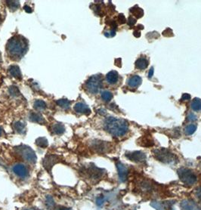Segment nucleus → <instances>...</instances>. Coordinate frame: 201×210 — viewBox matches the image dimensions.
<instances>
[{
	"instance_id": "obj_43",
	"label": "nucleus",
	"mask_w": 201,
	"mask_h": 210,
	"mask_svg": "<svg viewBox=\"0 0 201 210\" xmlns=\"http://www.w3.org/2000/svg\"><path fill=\"white\" fill-rule=\"evenodd\" d=\"M61 210H71V209H61Z\"/></svg>"
},
{
	"instance_id": "obj_30",
	"label": "nucleus",
	"mask_w": 201,
	"mask_h": 210,
	"mask_svg": "<svg viewBox=\"0 0 201 210\" xmlns=\"http://www.w3.org/2000/svg\"><path fill=\"white\" fill-rule=\"evenodd\" d=\"M9 92L13 97H16L19 94V89L16 86H11L9 88Z\"/></svg>"
},
{
	"instance_id": "obj_29",
	"label": "nucleus",
	"mask_w": 201,
	"mask_h": 210,
	"mask_svg": "<svg viewBox=\"0 0 201 210\" xmlns=\"http://www.w3.org/2000/svg\"><path fill=\"white\" fill-rule=\"evenodd\" d=\"M150 205H151L152 207H154V209L157 210H165L163 205L159 202H155V201H154V202H152Z\"/></svg>"
},
{
	"instance_id": "obj_21",
	"label": "nucleus",
	"mask_w": 201,
	"mask_h": 210,
	"mask_svg": "<svg viewBox=\"0 0 201 210\" xmlns=\"http://www.w3.org/2000/svg\"><path fill=\"white\" fill-rule=\"evenodd\" d=\"M130 11L137 18H140L141 17L143 16L144 15L143 10H142L141 8H140L138 6H136L133 7V8H132L130 9Z\"/></svg>"
},
{
	"instance_id": "obj_36",
	"label": "nucleus",
	"mask_w": 201,
	"mask_h": 210,
	"mask_svg": "<svg viewBox=\"0 0 201 210\" xmlns=\"http://www.w3.org/2000/svg\"><path fill=\"white\" fill-rule=\"evenodd\" d=\"M196 196H197V198L200 199V201L201 202V187H198L197 189V190H196Z\"/></svg>"
},
{
	"instance_id": "obj_28",
	"label": "nucleus",
	"mask_w": 201,
	"mask_h": 210,
	"mask_svg": "<svg viewBox=\"0 0 201 210\" xmlns=\"http://www.w3.org/2000/svg\"><path fill=\"white\" fill-rule=\"evenodd\" d=\"M6 3L8 4V6L13 11L16 10L19 7V2L18 1H7Z\"/></svg>"
},
{
	"instance_id": "obj_44",
	"label": "nucleus",
	"mask_w": 201,
	"mask_h": 210,
	"mask_svg": "<svg viewBox=\"0 0 201 210\" xmlns=\"http://www.w3.org/2000/svg\"><path fill=\"white\" fill-rule=\"evenodd\" d=\"M171 210H174V209H171Z\"/></svg>"
},
{
	"instance_id": "obj_40",
	"label": "nucleus",
	"mask_w": 201,
	"mask_h": 210,
	"mask_svg": "<svg viewBox=\"0 0 201 210\" xmlns=\"http://www.w3.org/2000/svg\"><path fill=\"white\" fill-rule=\"evenodd\" d=\"M141 35V33L140 32H137V31H135L134 32V36H136V37H138V36H140Z\"/></svg>"
},
{
	"instance_id": "obj_37",
	"label": "nucleus",
	"mask_w": 201,
	"mask_h": 210,
	"mask_svg": "<svg viewBox=\"0 0 201 210\" xmlns=\"http://www.w3.org/2000/svg\"><path fill=\"white\" fill-rule=\"evenodd\" d=\"M190 98V95L189 94H183L182 95V99L183 100H189Z\"/></svg>"
},
{
	"instance_id": "obj_3",
	"label": "nucleus",
	"mask_w": 201,
	"mask_h": 210,
	"mask_svg": "<svg viewBox=\"0 0 201 210\" xmlns=\"http://www.w3.org/2000/svg\"><path fill=\"white\" fill-rule=\"evenodd\" d=\"M154 155L157 160L163 163L175 165L177 163L178 158L169 150L165 148L157 149L154 150Z\"/></svg>"
},
{
	"instance_id": "obj_15",
	"label": "nucleus",
	"mask_w": 201,
	"mask_h": 210,
	"mask_svg": "<svg viewBox=\"0 0 201 210\" xmlns=\"http://www.w3.org/2000/svg\"><path fill=\"white\" fill-rule=\"evenodd\" d=\"M118 73L115 70H112L107 74L106 80L109 84H115L118 81Z\"/></svg>"
},
{
	"instance_id": "obj_1",
	"label": "nucleus",
	"mask_w": 201,
	"mask_h": 210,
	"mask_svg": "<svg viewBox=\"0 0 201 210\" xmlns=\"http://www.w3.org/2000/svg\"><path fill=\"white\" fill-rule=\"evenodd\" d=\"M105 129L114 136L121 137L126 135L128 132L129 124L124 119L108 117L105 120Z\"/></svg>"
},
{
	"instance_id": "obj_10",
	"label": "nucleus",
	"mask_w": 201,
	"mask_h": 210,
	"mask_svg": "<svg viewBox=\"0 0 201 210\" xmlns=\"http://www.w3.org/2000/svg\"><path fill=\"white\" fill-rule=\"evenodd\" d=\"M12 169H13V172L15 175H17L19 177H21V178H26L28 175V170L23 164H16L15 166H14Z\"/></svg>"
},
{
	"instance_id": "obj_9",
	"label": "nucleus",
	"mask_w": 201,
	"mask_h": 210,
	"mask_svg": "<svg viewBox=\"0 0 201 210\" xmlns=\"http://www.w3.org/2000/svg\"><path fill=\"white\" fill-rule=\"evenodd\" d=\"M58 161H59V158L57 157V156L54 155L46 156L44 161H43V166H44V167L46 168V169L49 170L51 169L54 165L56 164Z\"/></svg>"
},
{
	"instance_id": "obj_19",
	"label": "nucleus",
	"mask_w": 201,
	"mask_h": 210,
	"mask_svg": "<svg viewBox=\"0 0 201 210\" xmlns=\"http://www.w3.org/2000/svg\"><path fill=\"white\" fill-rule=\"evenodd\" d=\"M53 132L56 135H62L65 132V128L63 125L58 123V124L54 125L52 127Z\"/></svg>"
},
{
	"instance_id": "obj_16",
	"label": "nucleus",
	"mask_w": 201,
	"mask_h": 210,
	"mask_svg": "<svg viewBox=\"0 0 201 210\" xmlns=\"http://www.w3.org/2000/svg\"><path fill=\"white\" fill-rule=\"evenodd\" d=\"M29 118L32 122L39 123V124H44L46 122L42 116L41 114H37V113H31L29 116Z\"/></svg>"
},
{
	"instance_id": "obj_24",
	"label": "nucleus",
	"mask_w": 201,
	"mask_h": 210,
	"mask_svg": "<svg viewBox=\"0 0 201 210\" xmlns=\"http://www.w3.org/2000/svg\"><path fill=\"white\" fill-rule=\"evenodd\" d=\"M57 105L63 109H68L70 107V102L67 99H60L57 101Z\"/></svg>"
},
{
	"instance_id": "obj_35",
	"label": "nucleus",
	"mask_w": 201,
	"mask_h": 210,
	"mask_svg": "<svg viewBox=\"0 0 201 210\" xmlns=\"http://www.w3.org/2000/svg\"><path fill=\"white\" fill-rule=\"evenodd\" d=\"M188 119L189 121H195L197 119V116L194 114H189L188 116Z\"/></svg>"
},
{
	"instance_id": "obj_14",
	"label": "nucleus",
	"mask_w": 201,
	"mask_h": 210,
	"mask_svg": "<svg viewBox=\"0 0 201 210\" xmlns=\"http://www.w3.org/2000/svg\"><path fill=\"white\" fill-rule=\"evenodd\" d=\"M141 78L139 76H132L129 78L127 81L128 86H130L131 88H136L141 83Z\"/></svg>"
},
{
	"instance_id": "obj_11",
	"label": "nucleus",
	"mask_w": 201,
	"mask_h": 210,
	"mask_svg": "<svg viewBox=\"0 0 201 210\" xmlns=\"http://www.w3.org/2000/svg\"><path fill=\"white\" fill-rule=\"evenodd\" d=\"M110 144L107 143V142L101 141H95L93 143L92 146L94 150H96L98 152H107L109 150V146H110Z\"/></svg>"
},
{
	"instance_id": "obj_42",
	"label": "nucleus",
	"mask_w": 201,
	"mask_h": 210,
	"mask_svg": "<svg viewBox=\"0 0 201 210\" xmlns=\"http://www.w3.org/2000/svg\"><path fill=\"white\" fill-rule=\"evenodd\" d=\"M2 61V56H1V52H0V62Z\"/></svg>"
},
{
	"instance_id": "obj_17",
	"label": "nucleus",
	"mask_w": 201,
	"mask_h": 210,
	"mask_svg": "<svg viewBox=\"0 0 201 210\" xmlns=\"http://www.w3.org/2000/svg\"><path fill=\"white\" fill-rule=\"evenodd\" d=\"M8 72L13 77L17 79H21V73H20V68L16 65L11 66L8 69Z\"/></svg>"
},
{
	"instance_id": "obj_6",
	"label": "nucleus",
	"mask_w": 201,
	"mask_h": 210,
	"mask_svg": "<svg viewBox=\"0 0 201 210\" xmlns=\"http://www.w3.org/2000/svg\"><path fill=\"white\" fill-rule=\"evenodd\" d=\"M17 148H18V152L25 160L31 163H35L36 155L32 148L27 145H20Z\"/></svg>"
},
{
	"instance_id": "obj_38",
	"label": "nucleus",
	"mask_w": 201,
	"mask_h": 210,
	"mask_svg": "<svg viewBox=\"0 0 201 210\" xmlns=\"http://www.w3.org/2000/svg\"><path fill=\"white\" fill-rule=\"evenodd\" d=\"M24 10L27 12V13H31L32 12V9L29 7L28 6H24Z\"/></svg>"
},
{
	"instance_id": "obj_27",
	"label": "nucleus",
	"mask_w": 201,
	"mask_h": 210,
	"mask_svg": "<svg viewBox=\"0 0 201 210\" xmlns=\"http://www.w3.org/2000/svg\"><path fill=\"white\" fill-rule=\"evenodd\" d=\"M101 98L105 101L108 102L113 98V95L109 91H104L101 94Z\"/></svg>"
},
{
	"instance_id": "obj_13",
	"label": "nucleus",
	"mask_w": 201,
	"mask_h": 210,
	"mask_svg": "<svg viewBox=\"0 0 201 210\" xmlns=\"http://www.w3.org/2000/svg\"><path fill=\"white\" fill-rule=\"evenodd\" d=\"M74 110L78 114H91V110L86 104L84 103H77L74 106Z\"/></svg>"
},
{
	"instance_id": "obj_22",
	"label": "nucleus",
	"mask_w": 201,
	"mask_h": 210,
	"mask_svg": "<svg viewBox=\"0 0 201 210\" xmlns=\"http://www.w3.org/2000/svg\"><path fill=\"white\" fill-rule=\"evenodd\" d=\"M15 130L19 134H23L25 132V125L21 122H16L14 124Z\"/></svg>"
},
{
	"instance_id": "obj_2",
	"label": "nucleus",
	"mask_w": 201,
	"mask_h": 210,
	"mask_svg": "<svg viewBox=\"0 0 201 210\" xmlns=\"http://www.w3.org/2000/svg\"><path fill=\"white\" fill-rule=\"evenodd\" d=\"M8 53L14 58H20L25 53L27 48V43L23 37L20 36H13L7 43Z\"/></svg>"
},
{
	"instance_id": "obj_18",
	"label": "nucleus",
	"mask_w": 201,
	"mask_h": 210,
	"mask_svg": "<svg viewBox=\"0 0 201 210\" xmlns=\"http://www.w3.org/2000/svg\"><path fill=\"white\" fill-rule=\"evenodd\" d=\"M148 60L144 58H140L136 61V67L138 70H145L148 67Z\"/></svg>"
},
{
	"instance_id": "obj_34",
	"label": "nucleus",
	"mask_w": 201,
	"mask_h": 210,
	"mask_svg": "<svg viewBox=\"0 0 201 210\" xmlns=\"http://www.w3.org/2000/svg\"><path fill=\"white\" fill-rule=\"evenodd\" d=\"M46 203H47L48 206H53L54 203H54L52 197H50V196H48L47 197V199H46Z\"/></svg>"
},
{
	"instance_id": "obj_7",
	"label": "nucleus",
	"mask_w": 201,
	"mask_h": 210,
	"mask_svg": "<svg viewBox=\"0 0 201 210\" xmlns=\"http://www.w3.org/2000/svg\"><path fill=\"white\" fill-rule=\"evenodd\" d=\"M126 157L129 159V160L133 161L136 163H141L145 162L146 160V154L141 150H136V151L126 152Z\"/></svg>"
},
{
	"instance_id": "obj_8",
	"label": "nucleus",
	"mask_w": 201,
	"mask_h": 210,
	"mask_svg": "<svg viewBox=\"0 0 201 210\" xmlns=\"http://www.w3.org/2000/svg\"><path fill=\"white\" fill-rule=\"evenodd\" d=\"M181 210H201V207L195 201L191 199H185L181 203Z\"/></svg>"
},
{
	"instance_id": "obj_41",
	"label": "nucleus",
	"mask_w": 201,
	"mask_h": 210,
	"mask_svg": "<svg viewBox=\"0 0 201 210\" xmlns=\"http://www.w3.org/2000/svg\"><path fill=\"white\" fill-rule=\"evenodd\" d=\"M2 134V128L0 126V136H1Z\"/></svg>"
},
{
	"instance_id": "obj_23",
	"label": "nucleus",
	"mask_w": 201,
	"mask_h": 210,
	"mask_svg": "<svg viewBox=\"0 0 201 210\" xmlns=\"http://www.w3.org/2000/svg\"><path fill=\"white\" fill-rule=\"evenodd\" d=\"M36 144L37 146L45 148V147H48V141L46 138H38L36 140Z\"/></svg>"
},
{
	"instance_id": "obj_39",
	"label": "nucleus",
	"mask_w": 201,
	"mask_h": 210,
	"mask_svg": "<svg viewBox=\"0 0 201 210\" xmlns=\"http://www.w3.org/2000/svg\"><path fill=\"white\" fill-rule=\"evenodd\" d=\"M153 74H154V68H153V67H151V68L150 69V70H149L148 76L150 78L152 77V76H153Z\"/></svg>"
},
{
	"instance_id": "obj_20",
	"label": "nucleus",
	"mask_w": 201,
	"mask_h": 210,
	"mask_svg": "<svg viewBox=\"0 0 201 210\" xmlns=\"http://www.w3.org/2000/svg\"><path fill=\"white\" fill-rule=\"evenodd\" d=\"M192 110L194 111H200L201 110V99L196 98L192 101L191 105H190Z\"/></svg>"
},
{
	"instance_id": "obj_12",
	"label": "nucleus",
	"mask_w": 201,
	"mask_h": 210,
	"mask_svg": "<svg viewBox=\"0 0 201 210\" xmlns=\"http://www.w3.org/2000/svg\"><path fill=\"white\" fill-rule=\"evenodd\" d=\"M117 171H118V175L119 180L122 182H125L127 180L128 178V170L127 168L124 166L123 164L118 163L117 164Z\"/></svg>"
},
{
	"instance_id": "obj_33",
	"label": "nucleus",
	"mask_w": 201,
	"mask_h": 210,
	"mask_svg": "<svg viewBox=\"0 0 201 210\" xmlns=\"http://www.w3.org/2000/svg\"><path fill=\"white\" fill-rule=\"evenodd\" d=\"M118 20L121 24L126 23V18H125V16L123 15V14H120V15H119Z\"/></svg>"
},
{
	"instance_id": "obj_31",
	"label": "nucleus",
	"mask_w": 201,
	"mask_h": 210,
	"mask_svg": "<svg viewBox=\"0 0 201 210\" xmlns=\"http://www.w3.org/2000/svg\"><path fill=\"white\" fill-rule=\"evenodd\" d=\"M105 203V197H103V196H100V197H98V198L96 199V203L98 205V206H100L102 204Z\"/></svg>"
},
{
	"instance_id": "obj_32",
	"label": "nucleus",
	"mask_w": 201,
	"mask_h": 210,
	"mask_svg": "<svg viewBox=\"0 0 201 210\" xmlns=\"http://www.w3.org/2000/svg\"><path fill=\"white\" fill-rule=\"evenodd\" d=\"M136 23V19L133 18V17H129V19H128V25L132 27V26L135 25Z\"/></svg>"
},
{
	"instance_id": "obj_4",
	"label": "nucleus",
	"mask_w": 201,
	"mask_h": 210,
	"mask_svg": "<svg viewBox=\"0 0 201 210\" xmlns=\"http://www.w3.org/2000/svg\"><path fill=\"white\" fill-rule=\"evenodd\" d=\"M177 173L180 180L188 186L193 185L197 181V176L191 170L186 168H180L178 169Z\"/></svg>"
},
{
	"instance_id": "obj_5",
	"label": "nucleus",
	"mask_w": 201,
	"mask_h": 210,
	"mask_svg": "<svg viewBox=\"0 0 201 210\" xmlns=\"http://www.w3.org/2000/svg\"><path fill=\"white\" fill-rule=\"evenodd\" d=\"M86 88L92 94H96L102 87V79L100 75L91 76L86 83Z\"/></svg>"
},
{
	"instance_id": "obj_25",
	"label": "nucleus",
	"mask_w": 201,
	"mask_h": 210,
	"mask_svg": "<svg viewBox=\"0 0 201 210\" xmlns=\"http://www.w3.org/2000/svg\"><path fill=\"white\" fill-rule=\"evenodd\" d=\"M34 108L36 110H45L46 107V104L43 101L37 100L34 103Z\"/></svg>"
},
{
	"instance_id": "obj_26",
	"label": "nucleus",
	"mask_w": 201,
	"mask_h": 210,
	"mask_svg": "<svg viewBox=\"0 0 201 210\" xmlns=\"http://www.w3.org/2000/svg\"><path fill=\"white\" fill-rule=\"evenodd\" d=\"M197 130V126L194 124H190L188 125L186 128H185V134L188 135H193L194 133L195 132V131Z\"/></svg>"
}]
</instances>
